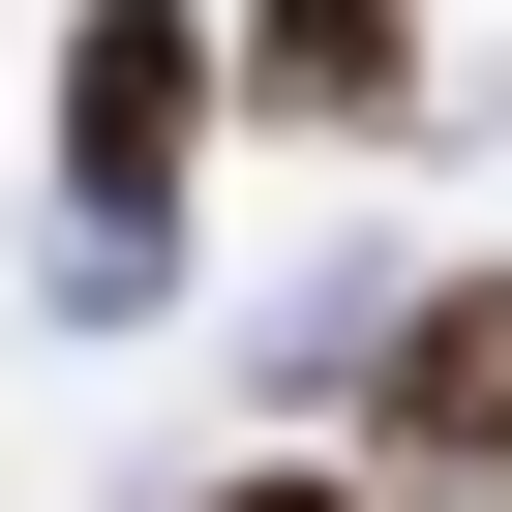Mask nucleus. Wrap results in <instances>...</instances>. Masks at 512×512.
I'll return each mask as SVG.
<instances>
[{"instance_id": "4", "label": "nucleus", "mask_w": 512, "mask_h": 512, "mask_svg": "<svg viewBox=\"0 0 512 512\" xmlns=\"http://www.w3.org/2000/svg\"><path fill=\"white\" fill-rule=\"evenodd\" d=\"M211 512H362V482H211Z\"/></svg>"}, {"instance_id": "2", "label": "nucleus", "mask_w": 512, "mask_h": 512, "mask_svg": "<svg viewBox=\"0 0 512 512\" xmlns=\"http://www.w3.org/2000/svg\"><path fill=\"white\" fill-rule=\"evenodd\" d=\"M61 91H91V151L151 181V151H181V91H211V31H181V0H91V61H61Z\"/></svg>"}, {"instance_id": "1", "label": "nucleus", "mask_w": 512, "mask_h": 512, "mask_svg": "<svg viewBox=\"0 0 512 512\" xmlns=\"http://www.w3.org/2000/svg\"><path fill=\"white\" fill-rule=\"evenodd\" d=\"M392 452H422V482H512V272H452V302L392 332Z\"/></svg>"}, {"instance_id": "3", "label": "nucleus", "mask_w": 512, "mask_h": 512, "mask_svg": "<svg viewBox=\"0 0 512 512\" xmlns=\"http://www.w3.org/2000/svg\"><path fill=\"white\" fill-rule=\"evenodd\" d=\"M241 61H272V91H392V0H272Z\"/></svg>"}]
</instances>
